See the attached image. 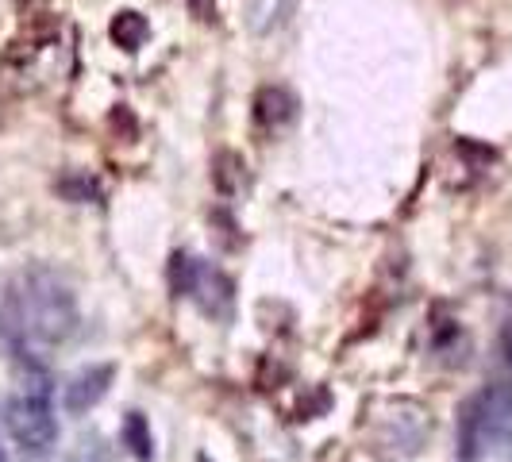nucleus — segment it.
Wrapping results in <instances>:
<instances>
[{
  "mask_svg": "<svg viewBox=\"0 0 512 462\" xmlns=\"http://www.w3.org/2000/svg\"><path fill=\"white\" fill-rule=\"evenodd\" d=\"M8 432H12V439L24 447V455H31V459H43L54 447L58 420H54L47 378H31L12 397V405H8Z\"/></svg>",
  "mask_w": 512,
  "mask_h": 462,
  "instance_id": "nucleus-3",
  "label": "nucleus"
},
{
  "mask_svg": "<svg viewBox=\"0 0 512 462\" xmlns=\"http://www.w3.org/2000/svg\"><path fill=\"white\" fill-rule=\"evenodd\" d=\"M512 432V393L501 385H489L474 393L459 412V459L478 462L493 443Z\"/></svg>",
  "mask_w": 512,
  "mask_h": 462,
  "instance_id": "nucleus-2",
  "label": "nucleus"
},
{
  "mask_svg": "<svg viewBox=\"0 0 512 462\" xmlns=\"http://www.w3.org/2000/svg\"><path fill=\"white\" fill-rule=\"evenodd\" d=\"M66 462H112V451L104 447L101 436H81Z\"/></svg>",
  "mask_w": 512,
  "mask_h": 462,
  "instance_id": "nucleus-10",
  "label": "nucleus"
},
{
  "mask_svg": "<svg viewBox=\"0 0 512 462\" xmlns=\"http://www.w3.org/2000/svg\"><path fill=\"white\" fill-rule=\"evenodd\" d=\"M255 120H258V128H266V131L289 128V124L297 120V101H293V93L282 89V85H266V89H258Z\"/></svg>",
  "mask_w": 512,
  "mask_h": 462,
  "instance_id": "nucleus-6",
  "label": "nucleus"
},
{
  "mask_svg": "<svg viewBox=\"0 0 512 462\" xmlns=\"http://www.w3.org/2000/svg\"><path fill=\"white\" fill-rule=\"evenodd\" d=\"M124 443H128V451L135 455L139 462H151L154 455V436H151V424L139 416V412H131L128 420H124Z\"/></svg>",
  "mask_w": 512,
  "mask_h": 462,
  "instance_id": "nucleus-9",
  "label": "nucleus"
},
{
  "mask_svg": "<svg viewBox=\"0 0 512 462\" xmlns=\"http://www.w3.org/2000/svg\"><path fill=\"white\" fill-rule=\"evenodd\" d=\"M77 328L70 285L51 270H24L0 293V332L24 347H51Z\"/></svg>",
  "mask_w": 512,
  "mask_h": 462,
  "instance_id": "nucleus-1",
  "label": "nucleus"
},
{
  "mask_svg": "<svg viewBox=\"0 0 512 462\" xmlns=\"http://www.w3.org/2000/svg\"><path fill=\"white\" fill-rule=\"evenodd\" d=\"M147 35H151V24L139 12H120L112 20V43L124 47V51H139L147 43Z\"/></svg>",
  "mask_w": 512,
  "mask_h": 462,
  "instance_id": "nucleus-7",
  "label": "nucleus"
},
{
  "mask_svg": "<svg viewBox=\"0 0 512 462\" xmlns=\"http://www.w3.org/2000/svg\"><path fill=\"white\" fill-rule=\"evenodd\" d=\"M501 343H505V359H509V366H512V312H509V320H505V332H501Z\"/></svg>",
  "mask_w": 512,
  "mask_h": 462,
  "instance_id": "nucleus-11",
  "label": "nucleus"
},
{
  "mask_svg": "<svg viewBox=\"0 0 512 462\" xmlns=\"http://www.w3.org/2000/svg\"><path fill=\"white\" fill-rule=\"evenodd\" d=\"M170 282H174V293H178V297H193L208 316H228L231 312L235 293H231L228 274H220L216 266H208V262H201V258L174 255Z\"/></svg>",
  "mask_w": 512,
  "mask_h": 462,
  "instance_id": "nucleus-4",
  "label": "nucleus"
},
{
  "mask_svg": "<svg viewBox=\"0 0 512 462\" xmlns=\"http://www.w3.org/2000/svg\"><path fill=\"white\" fill-rule=\"evenodd\" d=\"M216 185H220L224 197H239L247 189V162L239 154L224 151L216 158Z\"/></svg>",
  "mask_w": 512,
  "mask_h": 462,
  "instance_id": "nucleus-8",
  "label": "nucleus"
},
{
  "mask_svg": "<svg viewBox=\"0 0 512 462\" xmlns=\"http://www.w3.org/2000/svg\"><path fill=\"white\" fill-rule=\"evenodd\" d=\"M0 462H8V455H4V447H0Z\"/></svg>",
  "mask_w": 512,
  "mask_h": 462,
  "instance_id": "nucleus-12",
  "label": "nucleus"
},
{
  "mask_svg": "<svg viewBox=\"0 0 512 462\" xmlns=\"http://www.w3.org/2000/svg\"><path fill=\"white\" fill-rule=\"evenodd\" d=\"M112 378H116V366H112V362L77 370L74 378H70V385H66V393H62L66 412L81 416V412L97 409V405L104 401V393H108V385H112Z\"/></svg>",
  "mask_w": 512,
  "mask_h": 462,
  "instance_id": "nucleus-5",
  "label": "nucleus"
}]
</instances>
